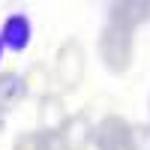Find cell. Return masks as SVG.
I'll return each instance as SVG.
<instances>
[{"mask_svg":"<svg viewBox=\"0 0 150 150\" xmlns=\"http://www.w3.org/2000/svg\"><path fill=\"white\" fill-rule=\"evenodd\" d=\"M87 75V54L78 39H66L54 54V81L63 93H75Z\"/></svg>","mask_w":150,"mask_h":150,"instance_id":"6da1fadb","label":"cell"},{"mask_svg":"<svg viewBox=\"0 0 150 150\" xmlns=\"http://www.w3.org/2000/svg\"><path fill=\"white\" fill-rule=\"evenodd\" d=\"M132 51H135V39L129 30L114 27V24H105L102 33H99V57L108 72L123 75L132 66Z\"/></svg>","mask_w":150,"mask_h":150,"instance_id":"7a4b0ae2","label":"cell"},{"mask_svg":"<svg viewBox=\"0 0 150 150\" xmlns=\"http://www.w3.org/2000/svg\"><path fill=\"white\" fill-rule=\"evenodd\" d=\"M96 150H132V123L120 114H105L93 129Z\"/></svg>","mask_w":150,"mask_h":150,"instance_id":"3957f363","label":"cell"},{"mask_svg":"<svg viewBox=\"0 0 150 150\" xmlns=\"http://www.w3.org/2000/svg\"><path fill=\"white\" fill-rule=\"evenodd\" d=\"M150 21V0H117L108 6V24L135 33L141 24Z\"/></svg>","mask_w":150,"mask_h":150,"instance_id":"277c9868","label":"cell"},{"mask_svg":"<svg viewBox=\"0 0 150 150\" xmlns=\"http://www.w3.org/2000/svg\"><path fill=\"white\" fill-rule=\"evenodd\" d=\"M69 120V111H66V102L60 93H51L48 90L45 96L36 99V123H39V129L45 132H60L66 126Z\"/></svg>","mask_w":150,"mask_h":150,"instance_id":"5b68a950","label":"cell"},{"mask_svg":"<svg viewBox=\"0 0 150 150\" xmlns=\"http://www.w3.org/2000/svg\"><path fill=\"white\" fill-rule=\"evenodd\" d=\"M93 120L87 117V111H78V114H69L66 126L60 129V138H63L66 150H87L93 144Z\"/></svg>","mask_w":150,"mask_h":150,"instance_id":"8992f818","label":"cell"},{"mask_svg":"<svg viewBox=\"0 0 150 150\" xmlns=\"http://www.w3.org/2000/svg\"><path fill=\"white\" fill-rule=\"evenodd\" d=\"M30 33H33L30 18L21 15V12H15V15H9V18L3 21V27H0V42H3V48L21 54L24 48L30 45Z\"/></svg>","mask_w":150,"mask_h":150,"instance_id":"52a82bcc","label":"cell"},{"mask_svg":"<svg viewBox=\"0 0 150 150\" xmlns=\"http://www.w3.org/2000/svg\"><path fill=\"white\" fill-rule=\"evenodd\" d=\"M12 150H66L60 132H45V129H33V132H21Z\"/></svg>","mask_w":150,"mask_h":150,"instance_id":"ba28073f","label":"cell"},{"mask_svg":"<svg viewBox=\"0 0 150 150\" xmlns=\"http://www.w3.org/2000/svg\"><path fill=\"white\" fill-rule=\"evenodd\" d=\"M21 99H27L24 96V78L12 69L0 72V114H9Z\"/></svg>","mask_w":150,"mask_h":150,"instance_id":"9c48e42d","label":"cell"},{"mask_svg":"<svg viewBox=\"0 0 150 150\" xmlns=\"http://www.w3.org/2000/svg\"><path fill=\"white\" fill-rule=\"evenodd\" d=\"M21 78H24V96H36V99H39V96L48 93V87H45L48 84V69L42 63H33Z\"/></svg>","mask_w":150,"mask_h":150,"instance_id":"30bf717a","label":"cell"},{"mask_svg":"<svg viewBox=\"0 0 150 150\" xmlns=\"http://www.w3.org/2000/svg\"><path fill=\"white\" fill-rule=\"evenodd\" d=\"M132 150H150V126H132Z\"/></svg>","mask_w":150,"mask_h":150,"instance_id":"8fae6325","label":"cell"},{"mask_svg":"<svg viewBox=\"0 0 150 150\" xmlns=\"http://www.w3.org/2000/svg\"><path fill=\"white\" fill-rule=\"evenodd\" d=\"M3 51H6V48H3V42H0V60H3Z\"/></svg>","mask_w":150,"mask_h":150,"instance_id":"7c38bea8","label":"cell"}]
</instances>
